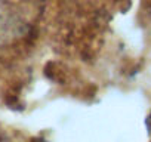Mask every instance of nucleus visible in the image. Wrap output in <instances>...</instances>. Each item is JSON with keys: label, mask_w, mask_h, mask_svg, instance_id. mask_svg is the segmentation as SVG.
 I'll use <instances>...</instances> for the list:
<instances>
[]
</instances>
